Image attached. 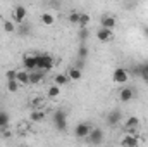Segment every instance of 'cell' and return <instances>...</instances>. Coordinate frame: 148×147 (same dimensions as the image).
<instances>
[{
	"label": "cell",
	"mask_w": 148,
	"mask_h": 147,
	"mask_svg": "<svg viewBox=\"0 0 148 147\" xmlns=\"http://www.w3.org/2000/svg\"><path fill=\"white\" fill-rule=\"evenodd\" d=\"M26 14H28L26 7H24V5H17V7L12 10V23H14V24H23L24 19H26Z\"/></svg>",
	"instance_id": "cell-7"
},
{
	"label": "cell",
	"mask_w": 148,
	"mask_h": 147,
	"mask_svg": "<svg viewBox=\"0 0 148 147\" xmlns=\"http://www.w3.org/2000/svg\"><path fill=\"white\" fill-rule=\"evenodd\" d=\"M16 76H17V69H9V71L5 73L7 81H10V80H16Z\"/></svg>",
	"instance_id": "cell-27"
},
{
	"label": "cell",
	"mask_w": 148,
	"mask_h": 147,
	"mask_svg": "<svg viewBox=\"0 0 148 147\" xmlns=\"http://www.w3.org/2000/svg\"><path fill=\"white\" fill-rule=\"evenodd\" d=\"M122 147H138V137L133 135V133H127L124 139H122Z\"/></svg>",
	"instance_id": "cell-12"
},
{
	"label": "cell",
	"mask_w": 148,
	"mask_h": 147,
	"mask_svg": "<svg viewBox=\"0 0 148 147\" xmlns=\"http://www.w3.org/2000/svg\"><path fill=\"white\" fill-rule=\"evenodd\" d=\"M112 80H114L115 85H124V83H127V80H129V73H127L124 68H115L114 73H112Z\"/></svg>",
	"instance_id": "cell-6"
},
{
	"label": "cell",
	"mask_w": 148,
	"mask_h": 147,
	"mask_svg": "<svg viewBox=\"0 0 148 147\" xmlns=\"http://www.w3.org/2000/svg\"><path fill=\"white\" fill-rule=\"evenodd\" d=\"M140 126V118L138 116H129L127 119H126V128L127 130H134V128H138Z\"/></svg>",
	"instance_id": "cell-16"
},
{
	"label": "cell",
	"mask_w": 148,
	"mask_h": 147,
	"mask_svg": "<svg viewBox=\"0 0 148 147\" xmlns=\"http://www.w3.org/2000/svg\"><path fill=\"white\" fill-rule=\"evenodd\" d=\"M91 130H93L91 123H88V121H81V123L76 125V128H74V135H76L77 139H86V137L90 135Z\"/></svg>",
	"instance_id": "cell-4"
},
{
	"label": "cell",
	"mask_w": 148,
	"mask_h": 147,
	"mask_svg": "<svg viewBox=\"0 0 148 147\" xmlns=\"http://www.w3.org/2000/svg\"><path fill=\"white\" fill-rule=\"evenodd\" d=\"M147 139H148V132H147Z\"/></svg>",
	"instance_id": "cell-32"
},
{
	"label": "cell",
	"mask_w": 148,
	"mask_h": 147,
	"mask_svg": "<svg viewBox=\"0 0 148 147\" xmlns=\"http://www.w3.org/2000/svg\"><path fill=\"white\" fill-rule=\"evenodd\" d=\"M143 35L148 38V26H145V28H143Z\"/></svg>",
	"instance_id": "cell-31"
},
{
	"label": "cell",
	"mask_w": 148,
	"mask_h": 147,
	"mask_svg": "<svg viewBox=\"0 0 148 147\" xmlns=\"http://www.w3.org/2000/svg\"><path fill=\"white\" fill-rule=\"evenodd\" d=\"M121 119H122V112L119 109H114L109 112V116H107V123L110 125V126H115L117 123H121Z\"/></svg>",
	"instance_id": "cell-10"
},
{
	"label": "cell",
	"mask_w": 148,
	"mask_h": 147,
	"mask_svg": "<svg viewBox=\"0 0 148 147\" xmlns=\"http://www.w3.org/2000/svg\"><path fill=\"white\" fill-rule=\"evenodd\" d=\"M103 137H105V133H103L102 128H93V130L90 132V135L86 137V140H88L91 146H100V144L103 142Z\"/></svg>",
	"instance_id": "cell-5"
},
{
	"label": "cell",
	"mask_w": 148,
	"mask_h": 147,
	"mask_svg": "<svg viewBox=\"0 0 148 147\" xmlns=\"http://www.w3.org/2000/svg\"><path fill=\"white\" fill-rule=\"evenodd\" d=\"M41 23H43L45 26H52V24L55 23V17H53V14H50V12H45V14H41Z\"/></svg>",
	"instance_id": "cell-18"
},
{
	"label": "cell",
	"mask_w": 148,
	"mask_h": 147,
	"mask_svg": "<svg viewBox=\"0 0 148 147\" xmlns=\"http://www.w3.org/2000/svg\"><path fill=\"white\" fill-rule=\"evenodd\" d=\"M69 83V76L64 73H59L55 74V78H53V85H57V87H64V85H67Z\"/></svg>",
	"instance_id": "cell-15"
},
{
	"label": "cell",
	"mask_w": 148,
	"mask_h": 147,
	"mask_svg": "<svg viewBox=\"0 0 148 147\" xmlns=\"http://www.w3.org/2000/svg\"><path fill=\"white\" fill-rule=\"evenodd\" d=\"M3 30H5V33H14L16 31V24L12 23V19L3 21Z\"/></svg>",
	"instance_id": "cell-22"
},
{
	"label": "cell",
	"mask_w": 148,
	"mask_h": 147,
	"mask_svg": "<svg viewBox=\"0 0 148 147\" xmlns=\"http://www.w3.org/2000/svg\"><path fill=\"white\" fill-rule=\"evenodd\" d=\"M53 125H55V128L60 130V132H64V130L67 128V114H66V111L59 109V111L53 112Z\"/></svg>",
	"instance_id": "cell-2"
},
{
	"label": "cell",
	"mask_w": 148,
	"mask_h": 147,
	"mask_svg": "<svg viewBox=\"0 0 148 147\" xmlns=\"http://www.w3.org/2000/svg\"><path fill=\"white\" fill-rule=\"evenodd\" d=\"M79 17H81V12H71L69 14V23H73V24H79Z\"/></svg>",
	"instance_id": "cell-25"
},
{
	"label": "cell",
	"mask_w": 148,
	"mask_h": 147,
	"mask_svg": "<svg viewBox=\"0 0 148 147\" xmlns=\"http://www.w3.org/2000/svg\"><path fill=\"white\" fill-rule=\"evenodd\" d=\"M47 97H50V99H57V97H60V87H57V85H50L48 90H47Z\"/></svg>",
	"instance_id": "cell-17"
},
{
	"label": "cell",
	"mask_w": 148,
	"mask_h": 147,
	"mask_svg": "<svg viewBox=\"0 0 148 147\" xmlns=\"http://www.w3.org/2000/svg\"><path fill=\"white\" fill-rule=\"evenodd\" d=\"M41 80H43V73H40V71H33V73H29V83L38 85Z\"/></svg>",
	"instance_id": "cell-21"
},
{
	"label": "cell",
	"mask_w": 148,
	"mask_h": 147,
	"mask_svg": "<svg viewBox=\"0 0 148 147\" xmlns=\"http://www.w3.org/2000/svg\"><path fill=\"white\" fill-rule=\"evenodd\" d=\"M141 74H143V76H148V64H145V66L141 68Z\"/></svg>",
	"instance_id": "cell-29"
},
{
	"label": "cell",
	"mask_w": 148,
	"mask_h": 147,
	"mask_svg": "<svg viewBox=\"0 0 148 147\" xmlns=\"http://www.w3.org/2000/svg\"><path fill=\"white\" fill-rule=\"evenodd\" d=\"M16 81L19 85H29V73L24 71V69H17V76H16Z\"/></svg>",
	"instance_id": "cell-13"
},
{
	"label": "cell",
	"mask_w": 148,
	"mask_h": 147,
	"mask_svg": "<svg viewBox=\"0 0 148 147\" xmlns=\"http://www.w3.org/2000/svg\"><path fill=\"white\" fill-rule=\"evenodd\" d=\"M97 38L103 43H109L112 38H114V31H109V30H103V28H98L97 31Z\"/></svg>",
	"instance_id": "cell-11"
},
{
	"label": "cell",
	"mask_w": 148,
	"mask_h": 147,
	"mask_svg": "<svg viewBox=\"0 0 148 147\" xmlns=\"http://www.w3.org/2000/svg\"><path fill=\"white\" fill-rule=\"evenodd\" d=\"M5 87H7V92H10V94H16V92H19V83L16 81V80H10V81H7L5 83Z\"/></svg>",
	"instance_id": "cell-20"
},
{
	"label": "cell",
	"mask_w": 148,
	"mask_h": 147,
	"mask_svg": "<svg viewBox=\"0 0 148 147\" xmlns=\"http://www.w3.org/2000/svg\"><path fill=\"white\" fill-rule=\"evenodd\" d=\"M115 26H117V19H115L114 16H103L102 21H100V28H103V30L114 31Z\"/></svg>",
	"instance_id": "cell-8"
},
{
	"label": "cell",
	"mask_w": 148,
	"mask_h": 147,
	"mask_svg": "<svg viewBox=\"0 0 148 147\" xmlns=\"http://www.w3.org/2000/svg\"><path fill=\"white\" fill-rule=\"evenodd\" d=\"M23 68L28 73L38 71V62H36V54H24L23 57Z\"/></svg>",
	"instance_id": "cell-3"
},
{
	"label": "cell",
	"mask_w": 148,
	"mask_h": 147,
	"mask_svg": "<svg viewBox=\"0 0 148 147\" xmlns=\"http://www.w3.org/2000/svg\"><path fill=\"white\" fill-rule=\"evenodd\" d=\"M9 121H10L9 114H7L5 111H0V130H5V128L9 126Z\"/></svg>",
	"instance_id": "cell-19"
},
{
	"label": "cell",
	"mask_w": 148,
	"mask_h": 147,
	"mask_svg": "<svg viewBox=\"0 0 148 147\" xmlns=\"http://www.w3.org/2000/svg\"><path fill=\"white\" fill-rule=\"evenodd\" d=\"M90 14H81V17H79V26L81 28H86L88 24H90Z\"/></svg>",
	"instance_id": "cell-24"
},
{
	"label": "cell",
	"mask_w": 148,
	"mask_h": 147,
	"mask_svg": "<svg viewBox=\"0 0 148 147\" xmlns=\"http://www.w3.org/2000/svg\"><path fill=\"white\" fill-rule=\"evenodd\" d=\"M67 76H69V81H79L83 74H81V69H79V68L73 66V68L67 69Z\"/></svg>",
	"instance_id": "cell-14"
},
{
	"label": "cell",
	"mask_w": 148,
	"mask_h": 147,
	"mask_svg": "<svg viewBox=\"0 0 148 147\" xmlns=\"http://www.w3.org/2000/svg\"><path fill=\"white\" fill-rule=\"evenodd\" d=\"M88 54H90V49H88L86 45H81L79 50H77V57H79L81 61H84V59L88 57Z\"/></svg>",
	"instance_id": "cell-23"
},
{
	"label": "cell",
	"mask_w": 148,
	"mask_h": 147,
	"mask_svg": "<svg viewBox=\"0 0 148 147\" xmlns=\"http://www.w3.org/2000/svg\"><path fill=\"white\" fill-rule=\"evenodd\" d=\"M31 119H33V121H41V119H43V112H41V111H33V112H31Z\"/></svg>",
	"instance_id": "cell-26"
},
{
	"label": "cell",
	"mask_w": 148,
	"mask_h": 147,
	"mask_svg": "<svg viewBox=\"0 0 148 147\" xmlns=\"http://www.w3.org/2000/svg\"><path fill=\"white\" fill-rule=\"evenodd\" d=\"M10 135H12L10 132H5V130H3V137H5V139H10Z\"/></svg>",
	"instance_id": "cell-30"
},
{
	"label": "cell",
	"mask_w": 148,
	"mask_h": 147,
	"mask_svg": "<svg viewBox=\"0 0 148 147\" xmlns=\"http://www.w3.org/2000/svg\"><path fill=\"white\" fill-rule=\"evenodd\" d=\"M38 71H50L53 68V57L50 54H36Z\"/></svg>",
	"instance_id": "cell-1"
},
{
	"label": "cell",
	"mask_w": 148,
	"mask_h": 147,
	"mask_svg": "<svg viewBox=\"0 0 148 147\" xmlns=\"http://www.w3.org/2000/svg\"><path fill=\"white\" fill-rule=\"evenodd\" d=\"M17 31H19L21 35H28V33H29V26L23 23V24H19V30H17Z\"/></svg>",
	"instance_id": "cell-28"
},
{
	"label": "cell",
	"mask_w": 148,
	"mask_h": 147,
	"mask_svg": "<svg viewBox=\"0 0 148 147\" xmlns=\"http://www.w3.org/2000/svg\"><path fill=\"white\" fill-rule=\"evenodd\" d=\"M133 99H134V90H133V88L124 87V88L119 92V101H121V102H129V101H133Z\"/></svg>",
	"instance_id": "cell-9"
}]
</instances>
